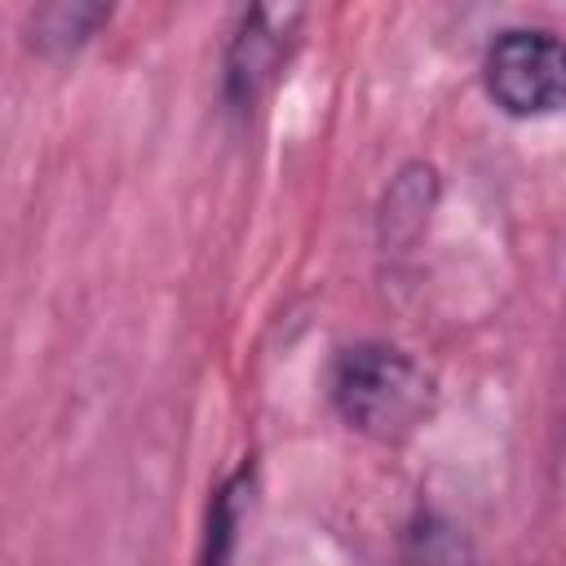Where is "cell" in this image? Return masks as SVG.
I'll list each match as a JSON object with an SVG mask.
<instances>
[{"label":"cell","mask_w":566,"mask_h":566,"mask_svg":"<svg viewBox=\"0 0 566 566\" xmlns=\"http://www.w3.org/2000/svg\"><path fill=\"white\" fill-rule=\"evenodd\" d=\"M327 394L340 420L376 442H402L411 438L438 402V385L407 349L385 340H358L345 345L332 358Z\"/></svg>","instance_id":"cell-1"},{"label":"cell","mask_w":566,"mask_h":566,"mask_svg":"<svg viewBox=\"0 0 566 566\" xmlns=\"http://www.w3.org/2000/svg\"><path fill=\"white\" fill-rule=\"evenodd\" d=\"M482 84H486V97L513 119L553 115L566 97L562 40L544 27L500 31L482 57Z\"/></svg>","instance_id":"cell-2"},{"label":"cell","mask_w":566,"mask_h":566,"mask_svg":"<svg viewBox=\"0 0 566 566\" xmlns=\"http://www.w3.org/2000/svg\"><path fill=\"white\" fill-rule=\"evenodd\" d=\"M305 9L296 4H256L239 18L230 44H226V102L234 111H248L256 106L274 80L283 75L287 66V53L296 44V27H301Z\"/></svg>","instance_id":"cell-3"},{"label":"cell","mask_w":566,"mask_h":566,"mask_svg":"<svg viewBox=\"0 0 566 566\" xmlns=\"http://www.w3.org/2000/svg\"><path fill=\"white\" fill-rule=\"evenodd\" d=\"M111 18L106 4H44L27 18V44L35 53L62 57L75 53L80 44H88V35Z\"/></svg>","instance_id":"cell-4"},{"label":"cell","mask_w":566,"mask_h":566,"mask_svg":"<svg viewBox=\"0 0 566 566\" xmlns=\"http://www.w3.org/2000/svg\"><path fill=\"white\" fill-rule=\"evenodd\" d=\"M433 195H438V181H433V168H407L398 181H394V190L385 195V239L389 243H411L416 234H420V226H424V217H429V208H433Z\"/></svg>","instance_id":"cell-5"},{"label":"cell","mask_w":566,"mask_h":566,"mask_svg":"<svg viewBox=\"0 0 566 566\" xmlns=\"http://www.w3.org/2000/svg\"><path fill=\"white\" fill-rule=\"evenodd\" d=\"M243 482L248 473H234L217 500H212V522H208V553H203V566H226L230 557V544H234V526H239V504H243Z\"/></svg>","instance_id":"cell-6"}]
</instances>
